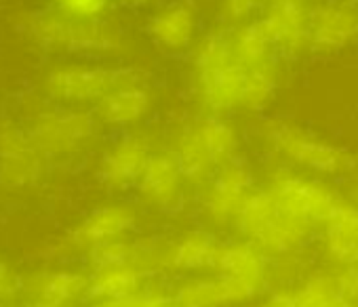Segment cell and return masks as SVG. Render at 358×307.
<instances>
[{"label":"cell","mask_w":358,"mask_h":307,"mask_svg":"<svg viewBox=\"0 0 358 307\" xmlns=\"http://www.w3.org/2000/svg\"><path fill=\"white\" fill-rule=\"evenodd\" d=\"M190 82L207 114L259 112L270 105L282 82L280 61L262 70L245 68L232 47V30L217 28L201 36L190 51Z\"/></svg>","instance_id":"6da1fadb"},{"label":"cell","mask_w":358,"mask_h":307,"mask_svg":"<svg viewBox=\"0 0 358 307\" xmlns=\"http://www.w3.org/2000/svg\"><path fill=\"white\" fill-rule=\"evenodd\" d=\"M236 147L238 133L234 124L226 116L205 114L182 126L171 154L186 177L199 179L234 160Z\"/></svg>","instance_id":"7a4b0ae2"},{"label":"cell","mask_w":358,"mask_h":307,"mask_svg":"<svg viewBox=\"0 0 358 307\" xmlns=\"http://www.w3.org/2000/svg\"><path fill=\"white\" fill-rule=\"evenodd\" d=\"M268 139L287 160H293L312 171L337 175L352 167V158L345 149L322 141L291 122H272L268 126Z\"/></svg>","instance_id":"3957f363"},{"label":"cell","mask_w":358,"mask_h":307,"mask_svg":"<svg viewBox=\"0 0 358 307\" xmlns=\"http://www.w3.org/2000/svg\"><path fill=\"white\" fill-rule=\"evenodd\" d=\"M236 221L247 236H253L274 248H289L301 242L310 225L285 211L268 192L251 194Z\"/></svg>","instance_id":"277c9868"},{"label":"cell","mask_w":358,"mask_h":307,"mask_svg":"<svg viewBox=\"0 0 358 307\" xmlns=\"http://www.w3.org/2000/svg\"><path fill=\"white\" fill-rule=\"evenodd\" d=\"M145 32L169 55L190 53L203 36L201 11L190 0H169L150 13Z\"/></svg>","instance_id":"5b68a950"},{"label":"cell","mask_w":358,"mask_h":307,"mask_svg":"<svg viewBox=\"0 0 358 307\" xmlns=\"http://www.w3.org/2000/svg\"><path fill=\"white\" fill-rule=\"evenodd\" d=\"M310 51L337 55L358 45V7L348 0H318L310 9Z\"/></svg>","instance_id":"8992f818"},{"label":"cell","mask_w":358,"mask_h":307,"mask_svg":"<svg viewBox=\"0 0 358 307\" xmlns=\"http://www.w3.org/2000/svg\"><path fill=\"white\" fill-rule=\"evenodd\" d=\"M310 7L293 0H270L259 24L280 59H299L310 51Z\"/></svg>","instance_id":"52a82bcc"},{"label":"cell","mask_w":358,"mask_h":307,"mask_svg":"<svg viewBox=\"0 0 358 307\" xmlns=\"http://www.w3.org/2000/svg\"><path fill=\"white\" fill-rule=\"evenodd\" d=\"M270 194L285 211L293 213L306 223L327 221L339 204L331 190L303 177H280Z\"/></svg>","instance_id":"ba28073f"},{"label":"cell","mask_w":358,"mask_h":307,"mask_svg":"<svg viewBox=\"0 0 358 307\" xmlns=\"http://www.w3.org/2000/svg\"><path fill=\"white\" fill-rule=\"evenodd\" d=\"M186 175L179 169L173 154H164V151L152 154L143 169V175L139 179V188L152 204L164 211H173L177 207H182V200H184L182 179Z\"/></svg>","instance_id":"9c48e42d"},{"label":"cell","mask_w":358,"mask_h":307,"mask_svg":"<svg viewBox=\"0 0 358 307\" xmlns=\"http://www.w3.org/2000/svg\"><path fill=\"white\" fill-rule=\"evenodd\" d=\"M150 145L141 135L124 137L114 145L103 165V175L114 186H129L141 179L150 160Z\"/></svg>","instance_id":"30bf717a"},{"label":"cell","mask_w":358,"mask_h":307,"mask_svg":"<svg viewBox=\"0 0 358 307\" xmlns=\"http://www.w3.org/2000/svg\"><path fill=\"white\" fill-rule=\"evenodd\" d=\"M152 93L145 87L127 82L103 97V116L116 126H133L145 120L152 110Z\"/></svg>","instance_id":"8fae6325"},{"label":"cell","mask_w":358,"mask_h":307,"mask_svg":"<svg viewBox=\"0 0 358 307\" xmlns=\"http://www.w3.org/2000/svg\"><path fill=\"white\" fill-rule=\"evenodd\" d=\"M232 30V47L238 61L249 70H262L280 61L274 45L264 32L262 24L255 20L251 24L230 28Z\"/></svg>","instance_id":"7c38bea8"},{"label":"cell","mask_w":358,"mask_h":307,"mask_svg":"<svg viewBox=\"0 0 358 307\" xmlns=\"http://www.w3.org/2000/svg\"><path fill=\"white\" fill-rule=\"evenodd\" d=\"M327 223V238L331 250L345 259H358V211L350 204H337L333 215L324 221Z\"/></svg>","instance_id":"4fadbf2b"},{"label":"cell","mask_w":358,"mask_h":307,"mask_svg":"<svg viewBox=\"0 0 358 307\" xmlns=\"http://www.w3.org/2000/svg\"><path fill=\"white\" fill-rule=\"evenodd\" d=\"M215 263L222 265V269H226L228 278L247 284L251 290H255L262 284L264 259L251 246H243V244L241 246H228V248L217 253Z\"/></svg>","instance_id":"5bb4252c"},{"label":"cell","mask_w":358,"mask_h":307,"mask_svg":"<svg viewBox=\"0 0 358 307\" xmlns=\"http://www.w3.org/2000/svg\"><path fill=\"white\" fill-rule=\"evenodd\" d=\"M220 248L207 234H190L175 250V263L182 267H199L215 263Z\"/></svg>","instance_id":"9a60e30c"},{"label":"cell","mask_w":358,"mask_h":307,"mask_svg":"<svg viewBox=\"0 0 358 307\" xmlns=\"http://www.w3.org/2000/svg\"><path fill=\"white\" fill-rule=\"evenodd\" d=\"M133 223V213L124 207H114V209H103L91 217L87 223V234L91 238H108L124 232Z\"/></svg>","instance_id":"2e32d148"},{"label":"cell","mask_w":358,"mask_h":307,"mask_svg":"<svg viewBox=\"0 0 358 307\" xmlns=\"http://www.w3.org/2000/svg\"><path fill=\"white\" fill-rule=\"evenodd\" d=\"M270 0H220V15L228 28H238L255 22Z\"/></svg>","instance_id":"e0dca14e"},{"label":"cell","mask_w":358,"mask_h":307,"mask_svg":"<svg viewBox=\"0 0 358 307\" xmlns=\"http://www.w3.org/2000/svg\"><path fill=\"white\" fill-rule=\"evenodd\" d=\"M228 299H230V292H228L226 280L217 282V284L207 282V284L188 286L177 297V301L182 303L184 307H215L217 303L228 301Z\"/></svg>","instance_id":"ac0fdd59"},{"label":"cell","mask_w":358,"mask_h":307,"mask_svg":"<svg viewBox=\"0 0 358 307\" xmlns=\"http://www.w3.org/2000/svg\"><path fill=\"white\" fill-rule=\"evenodd\" d=\"M135 284L137 278L129 269L120 265H108L95 280V290L110 297H127L135 290Z\"/></svg>","instance_id":"d6986e66"},{"label":"cell","mask_w":358,"mask_h":307,"mask_svg":"<svg viewBox=\"0 0 358 307\" xmlns=\"http://www.w3.org/2000/svg\"><path fill=\"white\" fill-rule=\"evenodd\" d=\"M331 303L333 297L329 286L324 284H310L295 299V307H329Z\"/></svg>","instance_id":"ffe728a7"},{"label":"cell","mask_w":358,"mask_h":307,"mask_svg":"<svg viewBox=\"0 0 358 307\" xmlns=\"http://www.w3.org/2000/svg\"><path fill=\"white\" fill-rule=\"evenodd\" d=\"M80 288V280L78 278H70V276H59V278H53L49 282V286L45 288V297L49 301V305H55L59 303L62 299L70 297L72 292H76Z\"/></svg>","instance_id":"44dd1931"},{"label":"cell","mask_w":358,"mask_h":307,"mask_svg":"<svg viewBox=\"0 0 358 307\" xmlns=\"http://www.w3.org/2000/svg\"><path fill=\"white\" fill-rule=\"evenodd\" d=\"M124 257H127V250H124V246H120V244H110V246H106V248H101L99 253H97V259L108 267V265H120L122 261H124Z\"/></svg>","instance_id":"7402d4cb"},{"label":"cell","mask_w":358,"mask_h":307,"mask_svg":"<svg viewBox=\"0 0 358 307\" xmlns=\"http://www.w3.org/2000/svg\"><path fill=\"white\" fill-rule=\"evenodd\" d=\"M266 307H295V301H289L285 297H274L272 301L266 303Z\"/></svg>","instance_id":"603a6c76"},{"label":"cell","mask_w":358,"mask_h":307,"mask_svg":"<svg viewBox=\"0 0 358 307\" xmlns=\"http://www.w3.org/2000/svg\"><path fill=\"white\" fill-rule=\"evenodd\" d=\"M120 5H124V7H143V5H148L150 0H118Z\"/></svg>","instance_id":"cb8c5ba5"},{"label":"cell","mask_w":358,"mask_h":307,"mask_svg":"<svg viewBox=\"0 0 358 307\" xmlns=\"http://www.w3.org/2000/svg\"><path fill=\"white\" fill-rule=\"evenodd\" d=\"M293 3H299V5H306V7H312L318 0H293Z\"/></svg>","instance_id":"d4e9b609"},{"label":"cell","mask_w":358,"mask_h":307,"mask_svg":"<svg viewBox=\"0 0 358 307\" xmlns=\"http://www.w3.org/2000/svg\"><path fill=\"white\" fill-rule=\"evenodd\" d=\"M348 3H352V5H356V7H358V0H348Z\"/></svg>","instance_id":"484cf974"}]
</instances>
